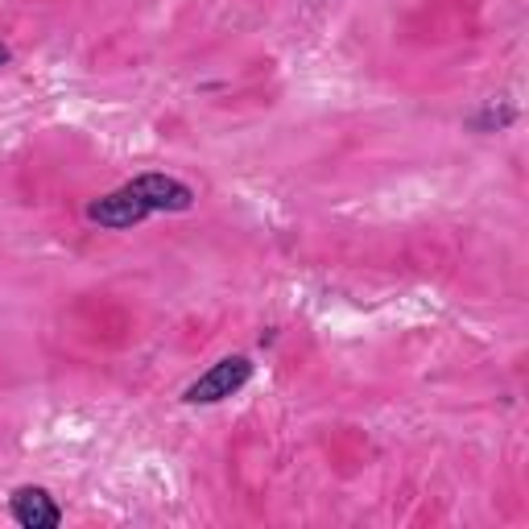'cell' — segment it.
<instances>
[{"mask_svg": "<svg viewBox=\"0 0 529 529\" xmlns=\"http://www.w3.org/2000/svg\"><path fill=\"white\" fill-rule=\"evenodd\" d=\"M4 63H9V46L0 42V66H4Z\"/></svg>", "mask_w": 529, "mask_h": 529, "instance_id": "5", "label": "cell"}, {"mask_svg": "<svg viewBox=\"0 0 529 529\" xmlns=\"http://www.w3.org/2000/svg\"><path fill=\"white\" fill-rule=\"evenodd\" d=\"M513 120H517V112H513V108H488L484 112V116H475L472 120V124H475V129H505V124H513Z\"/></svg>", "mask_w": 529, "mask_h": 529, "instance_id": "4", "label": "cell"}, {"mask_svg": "<svg viewBox=\"0 0 529 529\" xmlns=\"http://www.w3.org/2000/svg\"><path fill=\"white\" fill-rule=\"evenodd\" d=\"M9 508H13V521L25 525V529H55V525H63V508H58V500L50 497L46 488H33V484L17 488L13 500H9Z\"/></svg>", "mask_w": 529, "mask_h": 529, "instance_id": "3", "label": "cell"}, {"mask_svg": "<svg viewBox=\"0 0 529 529\" xmlns=\"http://www.w3.org/2000/svg\"><path fill=\"white\" fill-rule=\"evenodd\" d=\"M252 377V360L249 356H224L219 364H211L199 380H191L183 393L186 405H216V401L232 397V393H240L244 385H249Z\"/></svg>", "mask_w": 529, "mask_h": 529, "instance_id": "2", "label": "cell"}, {"mask_svg": "<svg viewBox=\"0 0 529 529\" xmlns=\"http://www.w3.org/2000/svg\"><path fill=\"white\" fill-rule=\"evenodd\" d=\"M195 207V191L183 178L170 174H141L132 183L116 186L112 195H99L96 203H87V219L108 232H129V227L145 224L149 216L162 211H191Z\"/></svg>", "mask_w": 529, "mask_h": 529, "instance_id": "1", "label": "cell"}]
</instances>
